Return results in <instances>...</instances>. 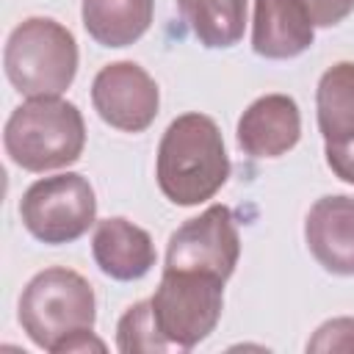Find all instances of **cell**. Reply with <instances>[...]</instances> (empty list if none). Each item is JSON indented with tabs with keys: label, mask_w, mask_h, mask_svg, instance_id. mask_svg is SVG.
Instances as JSON below:
<instances>
[{
	"label": "cell",
	"mask_w": 354,
	"mask_h": 354,
	"mask_svg": "<svg viewBox=\"0 0 354 354\" xmlns=\"http://www.w3.org/2000/svg\"><path fill=\"white\" fill-rule=\"evenodd\" d=\"M94 318V288L72 268L39 271L19 296V324L44 351H105V343L91 332Z\"/></svg>",
	"instance_id": "cell-1"
},
{
	"label": "cell",
	"mask_w": 354,
	"mask_h": 354,
	"mask_svg": "<svg viewBox=\"0 0 354 354\" xmlns=\"http://www.w3.org/2000/svg\"><path fill=\"white\" fill-rule=\"evenodd\" d=\"M158 185L180 207L213 199L230 177V158L218 124L205 113L177 116L158 147Z\"/></svg>",
	"instance_id": "cell-2"
},
{
	"label": "cell",
	"mask_w": 354,
	"mask_h": 354,
	"mask_svg": "<svg viewBox=\"0 0 354 354\" xmlns=\"http://www.w3.org/2000/svg\"><path fill=\"white\" fill-rule=\"evenodd\" d=\"M3 144L25 171L64 169L83 155L86 122L77 105L61 97H30L8 116Z\"/></svg>",
	"instance_id": "cell-3"
},
{
	"label": "cell",
	"mask_w": 354,
	"mask_h": 354,
	"mask_svg": "<svg viewBox=\"0 0 354 354\" xmlns=\"http://www.w3.org/2000/svg\"><path fill=\"white\" fill-rule=\"evenodd\" d=\"M3 66L22 97H61L77 72V41L61 22L30 17L11 30Z\"/></svg>",
	"instance_id": "cell-4"
},
{
	"label": "cell",
	"mask_w": 354,
	"mask_h": 354,
	"mask_svg": "<svg viewBox=\"0 0 354 354\" xmlns=\"http://www.w3.org/2000/svg\"><path fill=\"white\" fill-rule=\"evenodd\" d=\"M152 315L174 348H194L218 324L224 307V279L202 271L163 268L155 290Z\"/></svg>",
	"instance_id": "cell-5"
},
{
	"label": "cell",
	"mask_w": 354,
	"mask_h": 354,
	"mask_svg": "<svg viewBox=\"0 0 354 354\" xmlns=\"http://www.w3.org/2000/svg\"><path fill=\"white\" fill-rule=\"evenodd\" d=\"M19 216L36 241L61 246L83 238L97 221V196L83 174L41 177L22 194Z\"/></svg>",
	"instance_id": "cell-6"
},
{
	"label": "cell",
	"mask_w": 354,
	"mask_h": 354,
	"mask_svg": "<svg viewBox=\"0 0 354 354\" xmlns=\"http://www.w3.org/2000/svg\"><path fill=\"white\" fill-rule=\"evenodd\" d=\"M241 257V238L227 205H210L196 218H188L171 232L166 249V268L202 271L230 279Z\"/></svg>",
	"instance_id": "cell-7"
},
{
	"label": "cell",
	"mask_w": 354,
	"mask_h": 354,
	"mask_svg": "<svg viewBox=\"0 0 354 354\" xmlns=\"http://www.w3.org/2000/svg\"><path fill=\"white\" fill-rule=\"evenodd\" d=\"M91 102L105 124L122 133H141L158 116L160 91L147 69L133 61H116L97 72Z\"/></svg>",
	"instance_id": "cell-8"
},
{
	"label": "cell",
	"mask_w": 354,
	"mask_h": 354,
	"mask_svg": "<svg viewBox=\"0 0 354 354\" xmlns=\"http://www.w3.org/2000/svg\"><path fill=\"white\" fill-rule=\"evenodd\" d=\"M304 238L324 271L354 277V196H321L307 213Z\"/></svg>",
	"instance_id": "cell-9"
},
{
	"label": "cell",
	"mask_w": 354,
	"mask_h": 354,
	"mask_svg": "<svg viewBox=\"0 0 354 354\" xmlns=\"http://www.w3.org/2000/svg\"><path fill=\"white\" fill-rule=\"evenodd\" d=\"M301 116L288 94L257 97L238 119V147L252 158H279L299 144Z\"/></svg>",
	"instance_id": "cell-10"
},
{
	"label": "cell",
	"mask_w": 354,
	"mask_h": 354,
	"mask_svg": "<svg viewBox=\"0 0 354 354\" xmlns=\"http://www.w3.org/2000/svg\"><path fill=\"white\" fill-rule=\"evenodd\" d=\"M315 39V22L301 0H254L252 50L263 58H296Z\"/></svg>",
	"instance_id": "cell-11"
},
{
	"label": "cell",
	"mask_w": 354,
	"mask_h": 354,
	"mask_svg": "<svg viewBox=\"0 0 354 354\" xmlns=\"http://www.w3.org/2000/svg\"><path fill=\"white\" fill-rule=\"evenodd\" d=\"M91 252L100 271L119 282L141 279L155 266V246L149 232L122 216L97 221Z\"/></svg>",
	"instance_id": "cell-12"
},
{
	"label": "cell",
	"mask_w": 354,
	"mask_h": 354,
	"mask_svg": "<svg viewBox=\"0 0 354 354\" xmlns=\"http://www.w3.org/2000/svg\"><path fill=\"white\" fill-rule=\"evenodd\" d=\"M80 14L97 44L127 47L149 30L155 0H83Z\"/></svg>",
	"instance_id": "cell-13"
},
{
	"label": "cell",
	"mask_w": 354,
	"mask_h": 354,
	"mask_svg": "<svg viewBox=\"0 0 354 354\" xmlns=\"http://www.w3.org/2000/svg\"><path fill=\"white\" fill-rule=\"evenodd\" d=\"M318 130L324 144H343L354 138V64L340 61L329 66L315 91Z\"/></svg>",
	"instance_id": "cell-14"
},
{
	"label": "cell",
	"mask_w": 354,
	"mask_h": 354,
	"mask_svg": "<svg viewBox=\"0 0 354 354\" xmlns=\"http://www.w3.org/2000/svg\"><path fill=\"white\" fill-rule=\"evenodd\" d=\"M183 22L210 50H227L243 39L246 0H177Z\"/></svg>",
	"instance_id": "cell-15"
},
{
	"label": "cell",
	"mask_w": 354,
	"mask_h": 354,
	"mask_svg": "<svg viewBox=\"0 0 354 354\" xmlns=\"http://www.w3.org/2000/svg\"><path fill=\"white\" fill-rule=\"evenodd\" d=\"M116 348L122 354H138V351H169L174 348L166 335L158 329L152 315V301H136L127 307V313L119 318L116 326Z\"/></svg>",
	"instance_id": "cell-16"
},
{
	"label": "cell",
	"mask_w": 354,
	"mask_h": 354,
	"mask_svg": "<svg viewBox=\"0 0 354 354\" xmlns=\"http://www.w3.org/2000/svg\"><path fill=\"white\" fill-rule=\"evenodd\" d=\"M307 351H354V318H332L321 324Z\"/></svg>",
	"instance_id": "cell-17"
},
{
	"label": "cell",
	"mask_w": 354,
	"mask_h": 354,
	"mask_svg": "<svg viewBox=\"0 0 354 354\" xmlns=\"http://www.w3.org/2000/svg\"><path fill=\"white\" fill-rule=\"evenodd\" d=\"M301 3L310 11L313 22L321 28H332L354 11V0H301Z\"/></svg>",
	"instance_id": "cell-18"
},
{
	"label": "cell",
	"mask_w": 354,
	"mask_h": 354,
	"mask_svg": "<svg viewBox=\"0 0 354 354\" xmlns=\"http://www.w3.org/2000/svg\"><path fill=\"white\" fill-rule=\"evenodd\" d=\"M324 152H326V163L335 171V177L354 185V138L343 144H326Z\"/></svg>",
	"instance_id": "cell-19"
}]
</instances>
